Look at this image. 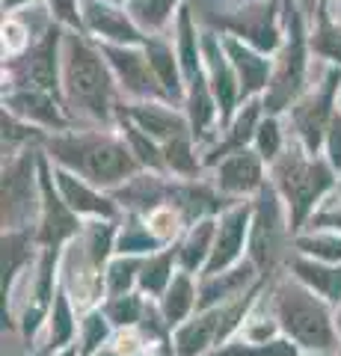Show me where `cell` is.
I'll return each instance as SVG.
<instances>
[{"label":"cell","mask_w":341,"mask_h":356,"mask_svg":"<svg viewBox=\"0 0 341 356\" xmlns=\"http://www.w3.org/2000/svg\"><path fill=\"white\" fill-rule=\"evenodd\" d=\"M199 303L196 300V288L190 282V273L181 270L175 280L169 282V288L163 291V324L167 327H175L190 315V309Z\"/></svg>","instance_id":"26"},{"label":"cell","mask_w":341,"mask_h":356,"mask_svg":"<svg viewBox=\"0 0 341 356\" xmlns=\"http://www.w3.org/2000/svg\"><path fill=\"white\" fill-rule=\"evenodd\" d=\"M6 104H9V113H15V116L36 119V122H42V125H48V128H65V119L60 116L57 104H53L51 95L42 92V89H21V92H9Z\"/></svg>","instance_id":"22"},{"label":"cell","mask_w":341,"mask_h":356,"mask_svg":"<svg viewBox=\"0 0 341 356\" xmlns=\"http://www.w3.org/2000/svg\"><path fill=\"white\" fill-rule=\"evenodd\" d=\"M83 21L95 36H104L110 42H122V44H140L146 42L142 33L131 24V18L119 9L107 6V3H98V0H86L83 6Z\"/></svg>","instance_id":"19"},{"label":"cell","mask_w":341,"mask_h":356,"mask_svg":"<svg viewBox=\"0 0 341 356\" xmlns=\"http://www.w3.org/2000/svg\"><path fill=\"white\" fill-rule=\"evenodd\" d=\"M178 57H181V72L187 77V83L196 81L202 74V57H199V42H196L193 18L187 6H181L178 13Z\"/></svg>","instance_id":"29"},{"label":"cell","mask_w":341,"mask_h":356,"mask_svg":"<svg viewBox=\"0 0 341 356\" xmlns=\"http://www.w3.org/2000/svg\"><path fill=\"white\" fill-rule=\"evenodd\" d=\"M95 356H119V353H116V348H110V350H98Z\"/></svg>","instance_id":"49"},{"label":"cell","mask_w":341,"mask_h":356,"mask_svg":"<svg viewBox=\"0 0 341 356\" xmlns=\"http://www.w3.org/2000/svg\"><path fill=\"white\" fill-rule=\"evenodd\" d=\"M338 86H341V69H329L324 83L315 86V92H309L303 102H297L291 107V122L297 128V137H300L303 149L309 154H317L324 134L329 131V125L335 119L333 102H335Z\"/></svg>","instance_id":"8"},{"label":"cell","mask_w":341,"mask_h":356,"mask_svg":"<svg viewBox=\"0 0 341 356\" xmlns=\"http://www.w3.org/2000/svg\"><path fill=\"white\" fill-rule=\"evenodd\" d=\"M53 175H57V187H60L63 199L69 202V208L74 211V214H95V217H104V220H110L116 214V205L110 202L107 196L98 193L90 181L78 178L72 170L57 166V172Z\"/></svg>","instance_id":"17"},{"label":"cell","mask_w":341,"mask_h":356,"mask_svg":"<svg viewBox=\"0 0 341 356\" xmlns=\"http://www.w3.org/2000/svg\"><path fill=\"white\" fill-rule=\"evenodd\" d=\"M74 324H72V309H69V300L60 291L57 300H53V315H51V336H48V350H57L63 348L65 341L72 339Z\"/></svg>","instance_id":"36"},{"label":"cell","mask_w":341,"mask_h":356,"mask_svg":"<svg viewBox=\"0 0 341 356\" xmlns=\"http://www.w3.org/2000/svg\"><path fill=\"white\" fill-rule=\"evenodd\" d=\"M291 270L315 294H321L329 303H341V264L329 267V264H315L306 259H291Z\"/></svg>","instance_id":"24"},{"label":"cell","mask_w":341,"mask_h":356,"mask_svg":"<svg viewBox=\"0 0 341 356\" xmlns=\"http://www.w3.org/2000/svg\"><path fill=\"white\" fill-rule=\"evenodd\" d=\"M48 152L63 170L78 172L92 187H116L137 172L140 161L122 140L101 131L63 134L48 140Z\"/></svg>","instance_id":"1"},{"label":"cell","mask_w":341,"mask_h":356,"mask_svg":"<svg viewBox=\"0 0 341 356\" xmlns=\"http://www.w3.org/2000/svg\"><path fill=\"white\" fill-rule=\"evenodd\" d=\"M107 330H110V321L104 312H90L83 321V339H81V356H90V353H98L101 344L107 341Z\"/></svg>","instance_id":"38"},{"label":"cell","mask_w":341,"mask_h":356,"mask_svg":"<svg viewBox=\"0 0 341 356\" xmlns=\"http://www.w3.org/2000/svg\"><path fill=\"white\" fill-rule=\"evenodd\" d=\"M333 9H335V18L341 21V0H333Z\"/></svg>","instance_id":"50"},{"label":"cell","mask_w":341,"mask_h":356,"mask_svg":"<svg viewBox=\"0 0 341 356\" xmlns=\"http://www.w3.org/2000/svg\"><path fill=\"white\" fill-rule=\"evenodd\" d=\"M256 146H258V154L264 161H276L279 158V152H282V131H279V125H276V119L273 116H267L258 125V131H256Z\"/></svg>","instance_id":"41"},{"label":"cell","mask_w":341,"mask_h":356,"mask_svg":"<svg viewBox=\"0 0 341 356\" xmlns=\"http://www.w3.org/2000/svg\"><path fill=\"white\" fill-rule=\"evenodd\" d=\"M178 259V247H169L158 255H149L140 270V288L149 294H163L172 282V261Z\"/></svg>","instance_id":"28"},{"label":"cell","mask_w":341,"mask_h":356,"mask_svg":"<svg viewBox=\"0 0 341 356\" xmlns=\"http://www.w3.org/2000/svg\"><path fill=\"white\" fill-rule=\"evenodd\" d=\"M202 57L208 60V74H211V92H214V102L219 110V125H228V119L235 113V102L240 95V83H238V74L232 72L226 54H223V44L214 39V33H205L202 36Z\"/></svg>","instance_id":"13"},{"label":"cell","mask_w":341,"mask_h":356,"mask_svg":"<svg viewBox=\"0 0 341 356\" xmlns=\"http://www.w3.org/2000/svg\"><path fill=\"white\" fill-rule=\"evenodd\" d=\"M155 243H160L155 235L149 232V226L142 229V226H125V232H122V238H119V252H146V250H151Z\"/></svg>","instance_id":"43"},{"label":"cell","mask_w":341,"mask_h":356,"mask_svg":"<svg viewBox=\"0 0 341 356\" xmlns=\"http://www.w3.org/2000/svg\"><path fill=\"white\" fill-rule=\"evenodd\" d=\"M175 0H128V13L146 30H160L172 15Z\"/></svg>","instance_id":"33"},{"label":"cell","mask_w":341,"mask_h":356,"mask_svg":"<svg viewBox=\"0 0 341 356\" xmlns=\"http://www.w3.org/2000/svg\"><path fill=\"white\" fill-rule=\"evenodd\" d=\"M113 247V226L110 222H92L81 241H74L63 259V280L72 300L81 309L92 306L101 294V267Z\"/></svg>","instance_id":"5"},{"label":"cell","mask_w":341,"mask_h":356,"mask_svg":"<svg viewBox=\"0 0 341 356\" xmlns=\"http://www.w3.org/2000/svg\"><path fill=\"white\" fill-rule=\"evenodd\" d=\"M261 154L249 152V149H240L235 154L223 158V163L217 166V187L223 193H232V196H244L252 191H261L264 187V170H261Z\"/></svg>","instance_id":"15"},{"label":"cell","mask_w":341,"mask_h":356,"mask_svg":"<svg viewBox=\"0 0 341 356\" xmlns=\"http://www.w3.org/2000/svg\"><path fill=\"white\" fill-rule=\"evenodd\" d=\"M142 270V261L137 259H116L113 264H110V270H107V288H110V294H131V285H134V280H140V273Z\"/></svg>","instance_id":"37"},{"label":"cell","mask_w":341,"mask_h":356,"mask_svg":"<svg viewBox=\"0 0 341 356\" xmlns=\"http://www.w3.org/2000/svg\"><path fill=\"white\" fill-rule=\"evenodd\" d=\"M30 30L21 24V21H15V18H6L3 21V51L6 54H21L30 44Z\"/></svg>","instance_id":"44"},{"label":"cell","mask_w":341,"mask_h":356,"mask_svg":"<svg viewBox=\"0 0 341 356\" xmlns=\"http://www.w3.org/2000/svg\"><path fill=\"white\" fill-rule=\"evenodd\" d=\"M338 332H341V312H338Z\"/></svg>","instance_id":"53"},{"label":"cell","mask_w":341,"mask_h":356,"mask_svg":"<svg viewBox=\"0 0 341 356\" xmlns=\"http://www.w3.org/2000/svg\"><path fill=\"white\" fill-rule=\"evenodd\" d=\"M288 6H291V0H288Z\"/></svg>","instance_id":"55"},{"label":"cell","mask_w":341,"mask_h":356,"mask_svg":"<svg viewBox=\"0 0 341 356\" xmlns=\"http://www.w3.org/2000/svg\"><path fill=\"white\" fill-rule=\"evenodd\" d=\"M181 214L175 211L172 205H160L155 211H149V232L155 235L158 241H169L178 235V226H181Z\"/></svg>","instance_id":"40"},{"label":"cell","mask_w":341,"mask_h":356,"mask_svg":"<svg viewBox=\"0 0 341 356\" xmlns=\"http://www.w3.org/2000/svg\"><path fill=\"white\" fill-rule=\"evenodd\" d=\"M30 241L33 235L27 229L3 232V294L18 276V267L30 259Z\"/></svg>","instance_id":"32"},{"label":"cell","mask_w":341,"mask_h":356,"mask_svg":"<svg viewBox=\"0 0 341 356\" xmlns=\"http://www.w3.org/2000/svg\"><path fill=\"white\" fill-rule=\"evenodd\" d=\"M247 226H249V205H238V208L226 211L223 220H219L217 238H214L211 259H208V264H205V276L223 273L238 261L240 250H244Z\"/></svg>","instance_id":"14"},{"label":"cell","mask_w":341,"mask_h":356,"mask_svg":"<svg viewBox=\"0 0 341 356\" xmlns=\"http://www.w3.org/2000/svg\"><path fill=\"white\" fill-rule=\"evenodd\" d=\"M18 3H36V0H3V9H6V13H13Z\"/></svg>","instance_id":"47"},{"label":"cell","mask_w":341,"mask_h":356,"mask_svg":"<svg viewBox=\"0 0 341 356\" xmlns=\"http://www.w3.org/2000/svg\"><path fill=\"white\" fill-rule=\"evenodd\" d=\"M306 86V39H303V18L300 9L288 6V42L276 60V69H273L270 86H267V98H264V110L270 116L288 110L297 95L303 92Z\"/></svg>","instance_id":"6"},{"label":"cell","mask_w":341,"mask_h":356,"mask_svg":"<svg viewBox=\"0 0 341 356\" xmlns=\"http://www.w3.org/2000/svg\"><path fill=\"white\" fill-rule=\"evenodd\" d=\"M146 57L151 63V69H155L163 92H167V98H169V102H181L184 89L178 83V65H175L172 48H169V44H163V42H158V39H149L146 42Z\"/></svg>","instance_id":"27"},{"label":"cell","mask_w":341,"mask_h":356,"mask_svg":"<svg viewBox=\"0 0 341 356\" xmlns=\"http://www.w3.org/2000/svg\"><path fill=\"white\" fill-rule=\"evenodd\" d=\"M258 113H261V102H247V107L238 113V119L232 122V128L226 131L223 143H217V146L211 149V154L205 158V163H217L219 158H228V154H235L240 149H247V143L256 137L258 131Z\"/></svg>","instance_id":"23"},{"label":"cell","mask_w":341,"mask_h":356,"mask_svg":"<svg viewBox=\"0 0 341 356\" xmlns=\"http://www.w3.org/2000/svg\"><path fill=\"white\" fill-rule=\"evenodd\" d=\"M128 119L134 122L137 128H142L149 137H155L160 146L163 143H172L178 137H193L187 131V122L184 116L172 113L169 107H160V104H134V107H125Z\"/></svg>","instance_id":"18"},{"label":"cell","mask_w":341,"mask_h":356,"mask_svg":"<svg viewBox=\"0 0 341 356\" xmlns=\"http://www.w3.org/2000/svg\"><path fill=\"white\" fill-rule=\"evenodd\" d=\"M205 356H226V350H214V353H205Z\"/></svg>","instance_id":"52"},{"label":"cell","mask_w":341,"mask_h":356,"mask_svg":"<svg viewBox=\"0 0 341 356\" xmlns=\"http://www.w3.org/2000/svg\"><path fill=\"white\" fill-rule=\"evenodd\" d=\"M57 39H60V30L48 27L45 39L33 44L27 63H15V60L9 63L13 83L21 81L18 86H33V89H42V92L57 89Z\"/></svg>","instance_id":"12"},{"label":"cell","mask_w":341,"mask_h":356,"mask_svg":"<svg viewBox=\"0 0 341 356\" xmlns=\"http://www.w3.org/2000/svg\"><path fill=\"white\" fill-rule=\"evenodd\" d=\"M273 312H276L279 327L294 339L297 348L309 353H335L338 350V332L333 327L326 303L317 300V294L300 280L282 282L273 294Z\"/></svg>","instance_id":"3"},{"label":"cell","mask_w":341,"mask_h":356,"mask_svg":"<svg viewBox=\"0 0 341 356\" xmlns=\"http://www.w3.org/2000/svg\"><path fill=\"white\" fill-rule=\"evenodd\" d=\"M142 309H146V306L140 303L137 294H113L107 300V306H104V315H107L110 324H116L122 330H131V327H137Z\"/></svg>","instance_id":"34"},{"label":"cell","mask_w":341,"mask_h":356,"mask_svg":"<svg viewBox=\"0 0 341 356\" xmlns=\"http://www.w3.org/2000/svg\"><path fill=\"white\" fill-rule=\"evenodd\" d=\"M27 140H39V131L18 125L15 113H6L3 110V154H13L18 149V143H27Z\"/></svg>","instance_id":"42"},{"label":"cell","mask_w":341,"mask_h":356,"mask_svg":"<svg viewBox=\"0 0 341 356\" xmlns=\"http://www.w3.org/2000/svg\"><path fill=\"white\" fill-rule=\"evenodd\" d=\"M33 154L24 152L3 166V232L27 229V220L36 211L33 196Z\"/></svg>","instance_id":"9"},{"label":"cell","mask_w":341,"mask_h":356,"mask_svg":"<svg viewBox=\"0 0 341 356\" xmlns=\"http://www.w3.org/2000/svg\"><path fill=\"white\" fill-rule=\"evenodd\" d=\"M214 220H199L193 222L190 232H187L184 243L178 247V261H181V270L193 273L199 270L202 264H208V259H211V250H214Z\"/></svg>","instance_id":"25"},{"label":"cell","mask_w":341,"mask_h":356,"mask_svg":"<svg viewBox=\"0 0 341 356\" xmlns=\"http://www.w3.org/2000/svg\"><path fill=\"white\" fill-rule=\"evenodd\" d=\"M309 44L317 57H326L335 65H341V24H333V21H329L326 3L317 6V24L312 30Z\"/></svg>","instance_id":"30"},{"label":"cell","mask_w":341,"mask_h":356,"mask_svg":"<svg viewBox=\"0 0 341 356\" xmlns=\"http://www.w3.org/2000/svg\"><path fill=\"white\" fill-rule=\"evenodd\" d=\"M42 226L36 232L39 243L45 250H57L63 241H69L78 235L81 222L74 217V211L63 199V193L53 191V181L48 178V163L42 161Z\"/></svg>","instance_id":"11"},{"label":"cell","mask_w":341,"mask_h":356,"mask_svg":"<svg viewBox=\"0 0 341 356\" xmlns=\"http://www.w3.org/2000/svg\"><path fill=\"white\" fill-rule=\"evenodd\" d=\"M306 356H324V353H306Z\"/></svg>","instance_id":"54"},{"label":"cell","mask_w":341,"mask_h":356,"mask_svg":"<svg viewBox=\"0 0 341 356\" xmlns=\"http://www.w3.org/2000/svg\"><path fill=\"white\" fill-rule=\"evenodd\" d=\"M223 48H226L228 60H232V65H235V74H238V83H240V98H252L258 89L267 86L270 60L258 57L256 51H249L247 44H240L232 36L223 39Z\"/></svg>","instance_id":"20"},{"label":"cell","mask_w":341,"mask_h":356,"mask_svg":"<svg viewBox=\"0 0 341 356\" xmlns=\"http://www.w3.org/2000/svg\"><path fill=\"white\" fill-rule=\"evenodd\" d=\"M101 54L107 57L110 69L119 74L122 89H128L131 95H137V98H167V92H163V86L158 81L155 69H151L149 57H142L140 51H125V48H119V44L104 42Z\"/></svg>","instance_id":"10"},{"label":"cell","mask_w":341,"mask_h":356,"mask_svg":"<svg viewBox=\"0 0 341 356\" xmlns=\"http://www.w3.org/2000/svg\"><path fill=\"white\" fill-rule=\"evenodd\" d=\"M122 131L128 137V149L134 152V158L142 166H151V170H167V158H163V146H158L155 137H149L142 128H137L131 119L122 122Z\"/></svg>","instance_id":"31"},{"label":"cell","mask_w":341,"mask_h":356,"mask_svg":"<svg viewBox=\"0 0 341 356\" xmlns=\"http://www.w3.org/2000/svg\"><path fill=\"white\" fill-rule=\"evenodd\" d=\"M256 273H258V267L252 261H244V264H238L235 270L205 276V285H202V294H199L196 309L205 312V309H214V303H232V300L240 297V291H244L247 285H252Z\"/></svg>","instance_id":"21"},{"label":"cell","mask_w":341,"mask_h":356,"mask_svg":"<svg viewBox=\"0 0 341 356\" xmlns=\"http://www.w3.org/2000/svg\"><path fill=\"white\" fill-rule=\"evenodd\" d=\"M104 54L95 51L78 33H69L63 44V89L74 113L107 122L113 107V81H110Z\"/></svg>","instance_id":"2"},{"label":"cell","mask_w":341,"mask_h":356,"mask_svg":"<svg viewBox=\"0 0 341 356\" xmlns=\"http://www.w3.org/2000/svg\"><path fill=\"white\" fill-rule=\"evenodd\" d=\"M338 356H341V350H338Z\"/></svg>","instance_id":"56"},{"label":"cell","mask_w":341,"mask_h":356,"mask_svg":"<svg viewBox=\"0 0 341 356\" xmlns=\"http://www.w3.org/2000/svg\"><path fill=\"white\" fill-rule=\"evenodd\" d=\"M60 356H78V350H74V348H69V350H63Z\"/></svg>","instance_id":"51"},{"label":"cell","mask_w":341,"mask_h":356,"mask_svg":"<svg viewBox=\"0 0 341 356\" xmlns=\"http://www.w3.org/2000/svg\"><path fill=\"white\" fill-rule=\"evenodd\" d=\"M163 158H167V170L178 172V175H196L199 170V161L193 154L190 137H178L172 143H163Z\"/></svg>","instance_id":"35"},{"label":"cell","mask_w":341,"mask_h":356,"mask_svg":"<svg viewBox=\"0 0 341 356\" xmlns=\"http://www.w3.org/2000/svg\"><path fill=\"white\" fill-rule=\"evenodd\" d=\"M53 18L60 21V24L72 27V30H81L83 21H81V13H78V0H48Z\"/></svg>","instance_id":"45"},{"label":"cell","mask_w":341,"mask_h":356,"mask_svg":"<svg viewBox=\"0 0 341 356\" xmlns=\"http://www.w3.org/2000/svg\"><path fill=\"white\" fill-rule=\"evenodd\" d=\"M326 137H329V163L341 166V113H335L333 125H329V131H326Z\"/></svg>","instance_id":"46"},{"label":"cell","mask_w":341,"mask_h":356,"mask_svg":"<svg viewBox=\"0 0 341 356\" xmlns=\"http://www.w3.org/2000/svg\"><path fill=\"white\" fill-rule=\"evenodd\" d=\"M321 3H324V0H303V6H306V9H312V6H321Z\"/></svg>","instance_id":"48"},{"label":"cell","mask_w":341,"mask_h":356,"mask_svg":"<svg viewBox=\"0 0 341 356\" xmlns=\"http://www.w3.org/2000/svg\"><path fill=\"white\" fill-rule=\"evenodd\" d=\"M300 252L317 255L321 261H341V238L338 235H309V238H297Z\"/></svg>","instance_id":"39"},{"label":"cell","mask_w":341,"mask_h":356,"mask_svg":"<svg viewBox=\"0 0 341 356\" xmlns=\"http://www.w3.org/2000/svg\"><path fill=\"white\" fill-rule=\"evenodd\" d=\"M217 344H223V306L205 309L175 332V356H205Z\"/></svg>","instance_id":"16"},{"label":"cell","mask_w":341,"mask_h":356,"mask_svg":"<svg viewBox=\"0 0 341 356\" xmlns=\"http://www.w3.org/2000/svg\"><path fill=\"white\" fill-rule=\"evenodd\" d=\"M285 232H288V226H285L276 191L273 187H261L258 205H256V226H252V241H249V261L258 267L261 276L273 273V267L282 261Z\"/></svg>","instance_id":"7"},{"label":"cell","mask_w":341,"mask_h":356,"mask_svg":"<svg viewBox=\"0 0 341 356\" xmlns=\"http://www.w3.org/2000/svg\"><path fill=\"white\" fill-rule=\"evenodd\" d=\"M309 152L300 149H288L285 154H279L273 161V178H276V191L285 196L291 211V229H297L300 222L309 217V211L315 208V202L321 199L329 187H333L335 175H333V163L317 161L315 154L306 158Z\"/></svg>","instance_id":"4"}]
</instances>
